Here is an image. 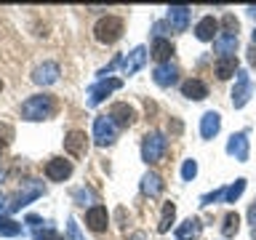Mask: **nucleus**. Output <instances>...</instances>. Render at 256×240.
I'll return each instance as SVG.
<instances>
[{
	"mask_svg": "<svg viewBox=\"0 0 256 240\" xmlns=\"http://www.w3.org/2000/svg\"><path fill=\"white\" fill-rule=\"evenodd\" d=\"M16 139V134H14V128L8 126V123H0V147H8Z\"/></svg>",
	"mask_w": 256,
	"mask_h": 240,
	"instance_id": "2f4dec72",
	"label": "nucleus"
},
{
	"mask_svg": "<svg viewBox=\"0 0 256 240\" xmlns=\"http://www.w3.org/2000/svg\"><path fill=\"white\" fill-rule=\"evenodd\" d=\"M182 96H187V99H192V102H203L208 96V86L198 78H190V80L182 83Z\"/></svg>",
	"mask_w": 256,
	"mask_h": 240,
	"instance_id": "dca6fc26",
	"label": "nucleus"
},
{
	"mask_svg": "<svg viewBox=\"0 0 256 240\" xmlns=\"http://www.w3.org/2000/svg\"><path fill=\"white\" fill-rule=\"evenodd\" d=\"M235 48H238V35H219L214 40V51L219 54V59L222 56H232Z\"/></svg>",
	"mask_w": 256,
	"mask_h": 240,
	"instance_id": "b1692460",
	"label": "nucleus"
},
{
	"mask_svg": "<svg viewBox=\"0 0 256 240\" xmlns=\"http://www.w3.org/2000/svg\"><path fill=\"white\" fill-rule=\"evenodd\" d=\"M216 200H224V190L208 192V195H203V198H200V203H203V206H211V203H216Z\"/></svg>",
	"mask_w": 256,
	"mask_h": 240,
	"instance_id": "72a5a7b5",
	"label": "nucleus"
},
{
	"mask_svg": "<svg viewBox=\"0 0 256 240\" xmlns=\"http://www.w3.org/2000/svg\"><path fill=\"white\" fill-rule=\"evenodd\" d=\"M0 88H3V80H0Z\"/></svg>",
	"mask_w": 256,
	"mask_h": 240,
	"instance_id": "c03bdc74",
	"label": "nucleus"
},
{
	"mask_svg": "<svg viewBox=\"0 0 256 240\" xmlns=\"http://www.w3.org/2000/svg\"><path fill=\"white\" fill-rule=\"evenodd\" d=\"M176 78H179V67L171 62H166V64H158L155 72H152V80L160 86V88H168V86H174L176 83Z\"/></svg>",
	"mask_w": 256,
	"mask_h": 240,
	"instance_id": "ddd939ff",
	"label": "nucleus"
},
{
	"mask_svg": "<svg viewBox=\"0 0 256 240\" xmlns=\"http://www.w3.org/2000/svg\"><path fill=\"white\" fill-rule=\"evenodd\" d=\"M16 235H22V224L14 222L11 216L0 214V238H16Z\"/></svg>",
	"mask_w": 256,
	"mask_h": 240,
	"instance_id": "a878e982",
	"label": "nucleus"
},
{
	"mask_svg": "<svg viewBox=\"0 0 256 240\" xmlns=\"http://www.w3.org/2000/svg\"><path fill=\"white\" fill-rule=\"evenodd\" d=\"M248 222H251L254 227H256V206H251V208H248Z\"/></svg>",
	"mask_w": 256,
	"mask_h": 240,
	"instance_id": "ea45409f",
	"label": "nucleus"
},
{
	"mask_svg": "<svg viewBox=\"0 0 256 240\" xmlns=\"http://www.w3.org/2000/svg\"><path fill=\"white\" fill-rule=\"evenodd\" d=\"M94 139L99 147H110L118 139V126L110 120V115H99L94 120Z\"/></svg>",
	"mask_w": 256,
	"mask_h": 240,
	"instance_id": "20e7f679",
	"label": "nucleus"
},
{
	"mask_svg": "<svg viewBox=\"0 0 256 240\" xmlns=\"http://www.w3.org/2000/svg\"><path fill=\"white\" fill-rule=\"evenodd\" d=\"M120 86H123V80H120V78H104V80H99L96 86L88 88V104H91V107L102 104V102L112 94V91H118Z\"/></svg>",
	"mask_w": 256,
	"mask_h": 240,
	"instance_id": "423d86ee",
	"label": "nucleus"
},
{
	"mask_svg": "<svg viewBox=\"0 0 256 240\" xmlns=\"http://www.w3.org/2000/svg\"><path fill=\"white\" fill-rule=\"evenodd\" d=\"M195 176H198V163H195L192 158L184 160V166H182V179H184V182H192Z\"/></svg>",
	"mask_w": 256,
	"mask_h": 240,
	"instance_id": "c756f323",
	"label": "nucleus"
},
{
	"mask_svg": "<svg viewBox=\"0 0 256 240\" xmlns=\"http://www.w3.org/2000/svg\"><path fill=\"white\" fill-rule=\"evenodd\" d=\"M168 30H171V24H168V22H155V27H152V32H155V38H163Z\"/></svg>",
	"mask_w": 256,
	"mask_h": 240,
	"instance_id": "c9c22d12",
	"label": "nucleus"
},
{
	"mask_svg": "<svg viewBox=\"0 0 256 240\" xmlns=\"http://www.w3.org/2000/svg\"><path fill=\"white\" fill-rule=\"evenodd\" d=\"M200 230H203L200 219L190 216V219H184V222L179 224V230H176V240H195V238L200 235Z\"/></svg>",
	"mask_w": 256,
	"mask_h": 240,
	"instance_id": "4be33fe9",
	"label": "nucleus"
},
{
	"mask_svg": "<svg viewBox=\"0 0 256 240\" xmlns=\"http://www.w3.org/2000/svg\"><path fill=\"white\" fill-rule=\"evenodd\" d=\"M150 56H152L155 62H160V64L171 62L174 43H171V40H166V38H155V40H152V48H150Z\"/></svg>",
	"mask_w": 256,
	"mask_h": 240,
	"instance_id": "a211bd4d",
	"label": "nucleus"
},
{
	"mask_svg": "<svg viewBox=\"0 0 256 240\" xmlns=\"http://www.w3.org/2000/svg\"><path fill=\"white\" fill-rule=\"evenodd\" d=\"M166 150H168V139L160 131H150L142 139V160L147 166L150 163H158V160L166 155Z\"/></svg>",
	"mask_w": 256,
	"mask_h": 240,
	"instance_id": "7ed1b4c3",
	"label": "nucleus"
},
{
	"mask_svg": "<svg viewBox=\"0 0 256 240\" xmlns=\"http://www.w3.org/2000/svg\"><path fill=\"white\" fill-rule=\"evenodd\" d=\"M56 110H59V104H56V96H51V94H35L22 102L24 120H48L56 115Z\"/></svg>",
	"mask_w": 256,
	"mask_h": 240,
	"instance_id": "f257e3e1",
	"label": "nucleus"
},
{
	"mask_svg": "<svg viewBox=\"0 0 256 240\" xmlns=\"http://www.w3.org/2000/svg\"><path fill=\"white\" fill-rule=\"evenodd\" d=\"M214 72H216V78H219V80H227L232 75H238V59H235V56H222V59H216Z\"/></svg>",
	"mask_w": 256,
	"mask_h": 240,
	"instance_id": "5701e85b",
	"label": "nucleus"
},
{
	"mask_svg": "<svg viewBox=\"0 0 256 240\" xmlns=\"http://www.w3.org/2000/svg\"><path fill=\"white\" fill-rule=\"evenodd\" d=\"M219 128H222V115L219 112L208 110L206 115L200 118V136H203V139H214V136L219 134Z\"/></svg>",
	"mask_w": 256,
	"mask_h": 240,
	"instance_id": "2eb2a0df",
	"label": "nucleus"
},
{
	"mask_svg": "<svg viewBox=\"0 0 256 240\" xmlns=\"http://www.w3.org/2000/svg\"><path fill=\"white\" fill-rule=\"evenodd\" d=\"M238 230H240V216L235 211H230L227 216H224V222H222V235L224 238H235Z\"/></svg>",
	"mask_w": 256,
	"mask_h": 240,
	"instance_id": "bb28decb",
	"label": "nucleus"
},
{
	"mask_svg": "<svg viewBox=\"0 0 256 240\" xmlns=\"http://www.w3.org/2000/svg\"><path fill=\"white\" fill-rule=\"evenodd\" d=\"M243 190H246V179H235V184L224 187V203H235V200L243 195Z\"/></svg>",
	"mask_w": 256,
	"mask_h": 240,
	"instance_id": "cd10ccee",
	"label": "nucleus"
},
{
	"mask_svg": "<svg viewBox=\"0 0 256 240\" xmlns=\"http://www.w3.org/2000/svg\"><path fill=\"white\" fill-rule=\"evenodd\" d=\"M227 152H230V155H235V160H240V163H246V160H248V134L246 131L232 134L230 142H227Z\"/></svg>",
	"mask_w": 256,
	"mask_h": 240,
	"instance_id": "4468645a",
	"label": "nucleus"
},
{
	"mask_svg": "<svg viewBox=\"0 0 256 240\" xmlns=\"http://www.w3.org/2000/svg\"><path fill=\"white\" fill-rule=\"evenodd\" d=\"M168 24H171V30L184 32L190 24V8L187 6H171L168 8Z\"/></svg>",
	"mask_w": 256,
	"mask_h": 240,
	"instance_id": "6ab92c4d",
	"label": "nucleus"
},
{
	"mask_svg": "<svg viewBox=\"0 0 256 240\" xmlns=\"http://www.w3.org/2000/svg\"><path fill=\"white\" fill-rule=\"evenodd\" d=\"M67 240H83V235H80V227L75 219H70V227H67Z\"/></svg>",
	"mask_w": 256,
	"mask_h": 240,
	"instance_id": "f704fd0d",
	"label": "nucleus"
},
{
	"mask_svg": "<svg viewBox=\"0 0 256 240\" xmlns=\"http://www.w3.org/2000/svg\"><path fill=\"white\" fill-rule=\"evenodd\" d=\"M251 38H254V46H256V30H254V35H251Z\"/></svg>",
	"mask_w": 256,
	"mask_h": 240,
	"instance_id": "79ce46f5",
	"label": "nucleus"
},
{
	"mask_svg": "<svg viewBox=\"0 0 256 240\" xmlns=\"http://www.w3.org/2000/svg\"><path fill=\"white\" fill-rule=\"evenodd\" d=\"M35 240H67V238H62L54 227H43V230H35Z\"/></svg>",
	"mask_w": 256,
	"mask_h": 240,
	"instance_id": "7c9ffc66",
	"label": "nucleus"
},
{
	"mask_svg": "<svg viewBox=\"0 0 256 240\" xmlns=\"http://www.w3.org/2000/svg\"><path fill=\"white\" fill-rule=\"evenodd\" d=\"M251 91H254V86H251V78H248V72H246V70H238L235 88H232V107H235V110L246 107L248 99H251Z\"/></svg>",
	"mask_w": 256,
	"mask_h": 240,
	"instance_id": "39448f33",
	"label": "nucleus"
},
{
	"mask_svg": "<svg viewBox=\"0 0 256 240\" xmlns=\"http://www.w3.org/2000/svg\"><path fill=\"white\" fill-rule=\"evenodd\" d=\"M86 224H88V230H91V232H104L110 227L107 208H104V206H91L86 211Z\"/></svg>",
	"mask_w": 256,
	"mask_h": 240,
	"instance_id": "9b49d317",
	"label": "nucleus"
},
{
	"mask_svg": "<svg viewBox=\"0 0 256 240\" xmlns=\"http://www.w3.org/2000/svg\"><path fill=\"white\" fill-rule=\"evenodd\" d=\"M222 27H224V35H238V27H240V22H238L232 14H224V19H222Z\"/></svg>",
	"mask_w": 256,
	"mask_h": 240,
	"instance_id": "c85d7f7f",
	"label": "nucleus"
},
{
	"mask_svg": "<svg viewBox=\"0 0 256 240\" xmlns=\"http://www.w3.org/2000/svg\"><path fill=\"white\" fill-rule=\"evenodd\" d=\"M136 110L131 107V104H126V102H115L110 107V120L115 123L118 128H131L136 123Z\"/></svg>",
	"mask_w": 256,
	"mask_h": 240,
	"instance_id": "0eeeda50",
	"label": "nucleus"
},
{
	"mask_svg": "<svg viewBox=\"0 0 256 240\" xmlns=\"http://www.w3.org/2000/svg\"><path fill=\"white\" fill-rule=\"evenodd\" d=\"M64 150H67V155H72V158H86V152H88L86 131H70L64 136Z\"/></svg>",
	"mask_w": 256,
	"mask_h": 240,
	"instance_id": "6e6552de",
	"label": "nucleus"
},
{
	"mask_svg": "<svg viewBox=\"0 0 256 240\" xmlns=\"http://www.w3.org/2000/svg\"><path fill=\"white\" fill-rule=\"evenodd\" d=\"M168 131H174L176 136H179V134L184 131V126H182V120H176V118H171V120H168Z\"/></svg>",
	"mask_w": 256,
	"mask_h": 240,
	"instance_id": "e433bc0d",
	"label": "nucleus"
},
{
	"mask_svg": "<svg viewBox=\"0 0 256 240\" xmlns=\"http://www.w3.org/2000/svg\"><path fill=\"white\" fill-rule=\"evenodd\" d=\"M24 222H27L30 227H38V230H40V224H43V219H40V216H35V214H30V216H27V219H24Z\"/></svg>",
	"mask_w": 256,
	"mask_h": 240,
	"instance_id": "4c0bfd02",
	"label": "nucleus"
},
{
	"mask_svg": "<svg viewBox=\"0 0 256 240\" xmlns=\"http://www.w3.org/2000/svg\"><path fill=\"white\" fill-rule=\"evenodd\" d=\"M248 11H251V14H254V16H256V6H251V8H248Z\"/></svg>",
	"mask_w": 256,
	"mask_h": 240,
	"instance_id": "a19ab883",
	"label": "nucleus"
},
{
	"mask_svg": "<svg viewBox=\"0 0 256 240\" xmlns=\"http://www.w3.org/2000/svg\"><path fill=\"white\" fill-rule=\"evenodd\" d=\"M251 235H254V240H256V227H254V232H251Z\"/></svg>",
	"mask_w": 256,
	"mask_h": 240,
	"instance_id": "37998d69",
	"label": "nucleus"
},
{
	"mask_svg": "<svg viewBox=\"0 0 256 240\" xmlns=\"http://www.w3.org/2000/svg\"><path fill=\"white\" fill-rule=\"evenodd\" d=\"M176 219V206L168 200V203H163V214H160V222H158V232H168L171 230V224Z\"/></svg>",
	"mask_w": 256,
	"mask_h": 240,
	"instance_id": "393cba45",
	"label": "nucleus"
},
{
	"mask_svg": "<svg viewBox=\"0 0 256 240\" xmlns=\"http://www.w3.org/2000/svg\"><path fill=\"white\" fill-rule=\"evenodd\" d=\"M123 30H126V22L120 19V16H102L99 22H96V27H94V35H96V40L99 43H107V46H112V43H118L120 38H123Z\"/></svg>",
	"mask_w": 256,
	"mask_h": 240,
	"instance_id": "f03ea898",
	"label": "nucleus"
},
{
	"mask_svg": "<svg viewBox=\"0 0 256 240\" xmlns=\"http://www.w3.org/2000/svg\"><path fill=\"white\" fill-rule=\"evenodd\" d=\"M32 80H35L38 86H51L59 80V64L56 62H43L40 67H35V72H32Z\"/></svg>",
	"mask_w": 256,
	"mask_h": 240,
	"instance_id": "f8f14e48",
	"label": "nucleus"
},
{
	"mask_svg": "<svg viewBox=\"0 0 256 240\" xmlns=\"http://www.w3.org/2000/svg\"><path fill=\"white\" fill-rule=\"evenodd\" d=\"M46 176L51 182H67L72 176V163L64 160V158H51L46 163Z\"/></svg>",
	"mask_w": 256,
	"mask_h": 240,
	"instance_id": "9d476101",
	"label": "nucleus"
},
{
	"mask_svg": "<svg viewBox=\"0 0 256 240\" xmlns=\"http://www.w3.org/2000/svg\"><path fill=\"white\" fill-rule=\"evenodd\" d=\"M216 30H219V22H216L214 16H203V19L195 24V38L203 40V43L216 40V38H219V35H216Z\"/></svg>",
	"mask_w": 256,
	"mask_h": 240,
	"instance_id": "f3484780",
	"label": "nucleus"
},
{
	"mask_svg": "<svg viewBox=\"0 0 256 240\" xmlns=\"http://www.w3.org/2000/svg\"><path fill=\"white\" fill-rule=\"evenodd\" d=\"M163 190H166V182L160 179V176H158L155 171H147V174L142 176V192H144V195H150V198H158Z\"/></svg>",
	"mask_w": 256,
	"mask_h": 240,
	"instance_id": "412c9836",
	"label": "nucleus"
},
{
	"mask_svg": "<svg viewBox=\"0 0 256 240\" xmlns=\"http://www.w3.org/2000/svg\"><path fill=\"white\" fill-rule=\"evenodd\" d=\"M72 198H75V203L86 206V200H94V192H91V190H86V187H80V190L72 192Z\"/></svg>",
	"mask_w": 256,
	"mask_h": 240,
	"instance_id": "473e14b6",
	"label": "nucleus"
},
{
	"mask_svg": "<svg viewBox=\"0 0 256 240\" xmlns=\"http://www.w3.org/2000/svg\"><path fill=\"white\" fill-rule=\"evenodd\" d=\"M248 62H251V67H256V46L248 48Z\"/></svg>",
	"mask_w": 256,
	"mask_h": 240,
	"instance_id": "58836bf2",
	"label": "nucleus"
},
{
	"mask_svg": "<svg viewBox=\"0 0 256 240\" xmlns=\"http://www.w3.org/2000/svg\"><path fill=\"white\" fill-rule=\"evenodd\" d=\"M43 192H46V187H43V184H40V182H35V179H30V182H27V190H24V192H19V195H16V198L11 200V203H8V211H19L22 206H27L30 200L40 198Z\"/></svg>",
	"mask_w": 256,
	"mask_h": 240,
	"instance_id": "1a4fd4ad",
	"label": "nucleus"
},
{
	"mask_svg": "<svg viewBox=\"0 0 256 240\" xmlns=\"http://www.w3.org/2000/svg\"><path fill=\"white\" fill-rule=\"evenodd\" d=\"M144 64H147V48L136 46L134 51L128 54V59L123 62V72H126V75H134V72H139Z\"/></svg>",
	"mask_w": 256,
	"mask_h": 240,
	"instance_id": "aec40b11",
	"label": "nucleus"
}]
</instances>
